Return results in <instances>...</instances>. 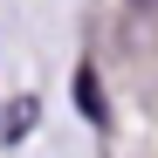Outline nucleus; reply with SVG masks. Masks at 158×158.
Masks as SVG:
<instances>
[{
  "label": "nucleus",
  "instance_id": "f03ea898",
  "mask_svg": "<svg viewBox=\"0 0 158 158\" xmlns=\"http://www.w3.org/2000/svg\"><path fill=\"white\" fill-rule=\"evenodd\" d=\"M28 124H35V103H14V117H7V138H21Z\"/></svg>",
  "mask_w": 158,
  "mask_h": 158
},
{
  "label": "nucleus",
  "instance_id": "f257e3e1",
  "mask_svg": "<svg viewBox=\"0 0 158 158\" xmlns=\"http://www.w3.org/2000/svg\"><path fill=\"white\" fill-rule=\"evenodd\" d=\"M76 96H83V110H89V117L103 124V96H96V76H89V69H83V76H76Z\"/></svg>",
  "mask_w": 158,
  "mask_h": 158
}]
</instances>
